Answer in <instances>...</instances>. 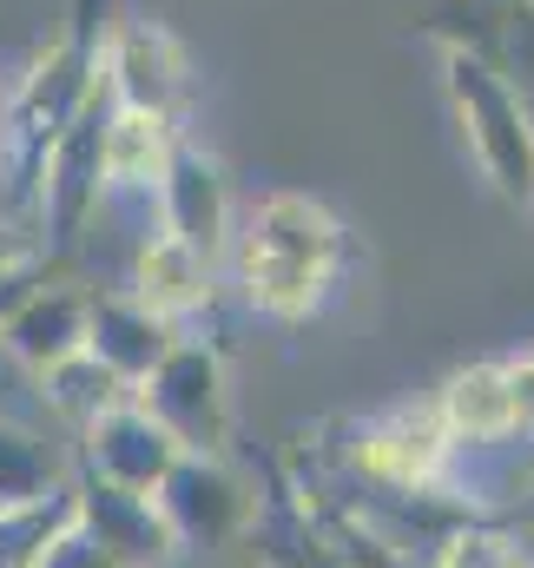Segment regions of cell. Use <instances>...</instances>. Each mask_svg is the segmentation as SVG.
<instances>
[{
    "mask_svg": "<svg viewBox=\"0 0 534 568\" xmlns=\"http://www.w3.org/2000/svg\"><path fill=\"white\" fill-rule=\"evenodd\" d=\"M225 258H232V284H238L245 311H258L270 324H304L343 284L357 245L330 205H317L304 192H270L238 219Z\"/></svg>",
    "mask_w": 534,
    "mask_h": 568,
    "instance_id": "cell-1",
    "label": "cell"
},
{
    "mask_svg": "<svg viewBox=\"0 0 534 568\" xmlns=\"http://www.w3.org/2000/svg\"><path fill=\"white\" fill-rule=\"evenodd\" d=\"M442 93H449V113L462 126L469 159L495 185V199H509L515 212H534V126L515 80L489 53L449 40L442 47Z\"/></svg>",
    "mask_w": 534,
    "mask_h": 568,
    "instance_id": "cell-2",
    "label": "cell"
},
{
    "mask_svg": "<svg viewBox=\"0 0 534 568\" xmlns=\"http://www.w3.org/2000/svg\"><path fill=\"white\" fill-rule=\"evenodd\" d=\"M138 404L172 429L178 449H198V456H225L232 443V377H225V357L198 337H178L165 351V364L133 390Z\"/></svg>",
    "mask_w": 534,
    "mask_h": 568,
    "instance_id": "cell-3",
    "label": "cell"
},
{
    "mask_svg": "<svg viewBox=\"0 0 534 568\" xmlns=\"http://www.w3.org/2000/svg\"><path fill=\"white\" fill-rule=\"evenodd\" d=\"M152 503H158V516H165L178 556H192V549H225V542H238V536L258 529V496L245 489V476H238L225 456L185 449V456L165 469V483L152 489Z\"/></svg>",
    "mask_w": 534,
    "mask_h": 568,
    "instance_id": "cell-4",
    "label": "cell"
},
{
    "mask_svg": "<svg viewBox=\"0 0 534 568\" xmlns=\"http://www.w3.org/2000/svg\"><path fill=\"white\" fill-rule=\"evenodd\" d=\"M350 463L377 489L442 496V483L455 469V443H449V429L435 417V404H397V410H383V417L350 429Z\"/></svg>",
    "mask_w": 534,
    "mask_h": 568,
    "instance_id": "cell-5",
    "label": "cell"
},
{
    "mask_svg": "<svg viewBox=\"0 0 534 568\" xmlns=\"http://www.w3.org/2000/svg\"><path fill=\"white\" fill-rule=\"evenodd\" d=\"M100 87H106L113 106H145V113L185 120V100H192L185 47L165 27H152L138 13H120L100 33Z\"/></svg>",
    "mask_w": 534,
    "mask_h": 568,
    "instance_id": "cell-6",
    "label": "cell"
},
{
    "mask_svg": "<svg viewBox=\"0 0 534 568\" xmlns=\"http://www.w3.org/2000/svg\"><path fill=\"white\" fill-rule=\"evenodd\" d=\"M152 219L158 232H172L178 245H192L198 258L225 265L232 252V232H238V205H232V179L225 165L205 152L198 140H178L158 185H152Z\"/></svg>",
    "mask_w": 534,
    "mask_h": 568,
    "instance_id": "cell-7",
    "label": "cell"
},
{
    "mask_svg": "<svg viewBox=\"0 0 534 568\" xmlns=\"http://www.w3.org/2000/svg\"><path fill=\"white\" fill-rule=\"evenodd\" d=\"M178 456H185V449L172 443V429L158 424L138 397H126L120 410H106V417H93V424L80 429V476H93V483H106V489L152 496Z\"/></svg>",
    "mask_w": 534,
    "mask_h": 568,
    "instance_id": "cell-8",
    "label": "cell"
},
{
    "mask_svg": "<svg viewBox=\"0 0 534 568\" xmlns=\"http://www.w3.org/2000/svg\"><path fill=\"white\" fill-rule=\"evenodd\" d=\"M120 291L138 297L152 317H165V324L185 331L198 311L218 304V265L198 258L192 245H178L172 232H145L133 245V265H126V284H120Z\"/></svg>",
    "mask_w": 534,
    "mask_h": 568,
    "instance_id": "cell-9",
    "label": "cell"
},
{
    "mask_svg": "<svg viewBox=\"0 0 534 568\" xmlns=\"http://www.w3.org/2000/svg\"><path fill=\"white\" fill-rule=\"evenodd\" d=\"M86 304H93V284H60V278H40L20 311L0 324V351L20 364V371H47L73 351H86Z\"/></svg>",
    "mask_w": 534,
    "mask_h": 568,
    "instance_id": "cell-10",
    "label": "cell"
},
{
    "mask_svg": "<svg viewBox=\"0 0 534 568\" xmlns=\"http://www.w3.org/2000/svg\"><path fill=\"white\" fill-rule=\"evenodd\" d=\"M178 337H185V331L165 324V317H152L138 297L93 284V304H86V351H93L126 390H138V384L165 364V351H172Z\"/></svg>",
    "mask_w": 534,
    "mask_h": 568,
    "instance_id": "cell-11",
    "label": "cell"
},
{
    "mask_svg": "<svg viewBox=\"0 0 534 568\" xmlns=\"http://www.w3.org/2000/svg\"><path fill=\"white\" fill-rule=\"evenodd\" d=\"M73 516L80 529H93L126 568H172L178 562V542L158 516L152 496H133V489H106L93 476H73Z\"/></svg>",
    "mask_w": 534,
    "mask_h": 568,
    "instance_id": "cell-12",
    "label": "cell"
},
{
    "mask_svg": "<svg viewBox=\"0 0 534 568\" xmlns=\"http://www.w3.org/2000/svg\"><path fill=\"white\" fill-rule=\"evenodd\" d=\"M178 140H185V120H165V113H145V106H106V126H100L106 205L113 199H145L152 205V185H158Z\"/></svg>",
    "mask_w": 534,
    "mask_h": 568,
    "instance_id": "cell-13",
    "label": "cell"
},
{
    "mask_svg": "<svg viewBox=\"0 0 534 568\" xmlns=\"http://www.w3.org/2000/svg\"><path fill=\"white\" fill-rule=\"evenodd\" d=\"M435 417L449 429L455 449H489V443H515V390H509V364L502 357H482V364H462L442 377V390L429 397Z\"/></svg>",
    "mask_w": 534,
    "mask_h": 568,
    "instance_id": "cell-14",
    "label": "cell"
},
{
    "mask_svg": "<svg viewBox=\"0 0 534 568\" xmlns=\"http://www.w3.org/2000/svg\"><path fill=\"white\" fill-rule=\"evenodd\" d=\"M40 397H47V410H53L60 424L80 436L93 417L120 410L133 390H126V384L93 357V351H73V357H60V364H47V371H40Z\"/></svg>",
    "mask_w": 534,
    "mask_h": 568,
    "instance_id": "cell-15",
    "label": "cell"
},
{
    "mask_svg": "<svg viewBox=\"0 0 534 568\" xmlns=\"http://www.w3.org/2000/svg\"><path fill=\"white\" fill-rule=\"evenodd\" d=\"M73 476H66V456L33 436L27 424H7L0 417V509H27V503H47L60 496Z\"/></svg>",
    "mask_w": 534,
    "mask_h": 568,
    "instance_id": "cell-16",
    "label": "cell"
},
{
    "mask_svg": "<svg viewBox=\"0 0 534 568\" xmlns=\"http://www.w3.org/2000/svg\"><path fill=\"white\" fill-rule=\"evenodd\" d=\"M429 568H534V529H509V523H455Z\"/></svg>",
    "mask_w": 534,
    "mask_h": 568,
    "instance_id": "cell-17",
    "label": "cell"
},
{
    "mask_svg": "<svg viewBox=\"0 0 534 568\" xmlns=\"http://www.w3.org/2000/svg\"><path fill=\"white\" fill-rule=\"evenodd\" d=\"M73 516V483L47 503H27V509H0V568H33L40 549L53 542V529Z\"/></svg>",
    "mask_w": 534,
    "mask_h": 568,
    "instance_id": "cell-18",
    "label": "cell"
},
{
    "mask_svg": "<svg viewBox=\"0 0 534 568\" xmlns=\"http://www.w3.org/2000/svg\"><path fill=\"white\" fill-rule=\"evenodd\" d=\"M33 568H126L93 529H80V516H66L60 529H53V542L40 549V562Z\"/></svg>",
    "mask_w": 534,
    "mask_h": 568,
    "instance_id": "cell-19",
    "label": "cell"
},
{
    "mask_svg": "<svg viewBox=\"0 0 534 568\" xmlns=\"http://www.w3.org/2000/svg\"><path fill=\"white\" fill-rule=\"evenodd\" d=\"M502 73L515 80V93L528 106V126H534V0H522L515 20H509V67Z\"/></svg>",
    "mask_w": 534,
    "mask_h": 568,
    "instance_id": "cell-20",
    "label": "cell"
},
{
    "mask_svg": "<svg viewBox=\"0 0 534 568\" xmlns=\"http://www.w3.org/2000/svg\"><path fill=\"white\" fill-rule=\"evenodd\" d=\"M40 278H47V258H40V252H27V258L0 265V324L20 311V297H27V291H33Z\"/></svg>",
    "mask_w": 534,
    "mask_h": 568,
    "instance_id": "cell-21",
    "label": "cell"
},
{
    "mask_svg": "<svg viewBox=\"0 0 534 568\" xmlns=\"http://www.w3.org/2000/svg\"><path fill=\"white\" fill-rule=\"evenodd\" d=\"M502 364H509V390H515V424H522V436H534V344Z\"/></svg>",
    "mask_w": 534,
    "mask_h": 568,
    "instance_id": "cell-22",
    "label": "cell"
},
{
    "mask_svg": "<svg viewBox=\"0 0 534 568\" xmlns=\"http://www.w3.org/2000/svg\"><path fill=\"white\" fill-rule=\"evenodd\" d=\"M27 252H40V245H33L27 232H13V225L0 219V265H13V258H27Z\"/></svg>",
    "mask_w": 534,
    "mask_h": 568,
    "instance_id": "cell-23",
    "label": "cell"
},
{
    "mask_svg": "<svg viewBox=\"0 0 534 568\" xmlns=\"http://www.w3.org/2000/svg\"><path fill=\"white\" fill-rule=\"evenodd\" d=\"M528 529H534V483H528Z\"/></svg>",
    "mask_w": 534,
    "mask_h": 568,
    "instance_id": "cell-24",
    "label": "cell"
},
{
    "mask_svg": "<svg viewBox=\"0 0 534 568\" xmlns=\"http://www.w3.org/2000/svg\"><path fill=\"white\" fill-rule=\"evenodd\" d=\"M0 126H7V93H0Z\"/></svg>",
    "mask_w": 534,
    "mask_h": 568,
    "instance_id": "cell-25",
    "label": "cell"
},
{
    "mask_svg": "<svg viewBox=\"0 0 534 568\" xmlns=\"http://www.w3.org/2000/svg\"><path fill=\"white\" fill-rule=\"evenodd\" d=\"M343 568H363V562H343Z\"/></svg>",
    "mask_w": 534,
    "mask_h": 568,
    "instance_id": "cell-26",
    "label": "cell"
}]
</instances>
